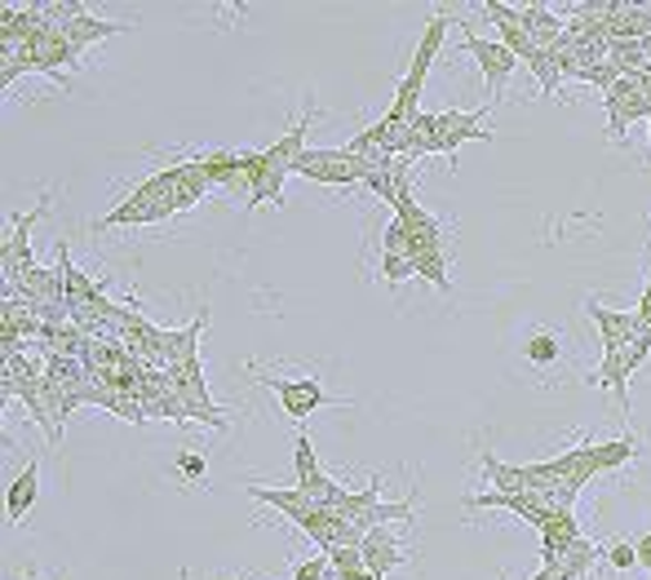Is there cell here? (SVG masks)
Listing matches in <instances>:
<instances>
[{
	"label": "cell",
	"instance_id": "cell-1",
	"mask_svg": "<svg viewBox=\"0 0 651 580\" xmlns=\"http://www.w3.org/2000/svg\"><path fill=\"white\" fill-rule=\"evenodd\" d=\"M178 200H173V164L151 173L147 182H138L107 217L94 222V230H129V226H151V222H169L178 217Z\"/></svg>",
	"mask_w": 651,
	"mask_h": 580
},
{
	"label": "cell",
	"instance_id": "cell-2",
	"mask_svg": "<svg viewBox=\"0 0 651 580\" xmlns=\"http://www.w3.org/2000/svg\"><path fill=\"white\" fill-rule=\"evenodd\" d=\"M452 23H457V19H452L448 10H435V14H430V23H426V32H421V41H417V54H413V63H408L404 80L395 85V103L386 107V116H395V120L413 125V116L421 111V107H417V98H421V89H426V76H430V67H435V58H439L444 36H448V28H452Z\"/></svg>",
	"mask_w": 651,
	"mask_h": 580
},
{
	"label": "cell",
	"instance_id": "cell-3",
	"mask_svg": "<svg viewBox=\"0 0 651 580\" xmlns=\"http://www.w3.org/2000/svg\"><path fill=\"white\" fill-rule=\"evenodd\" d=\"M297 178L319 182V186H364L369 169L346 151V147H306V155L292 164Z\"/></svg>",
	"mask_w": 651,
	"mask_h": 580
},
{
	"label": "cell",
	"instance_id": "cell-4",
	"mask_svg": "<svg viewBox=\"0 0 651 580\" xmlns=\"http://www.w3.org/2000/svg\"><path fill=\"white\" fill-rule=\"evenodd\" d=\"M50 213V191L41 195V204L32 213H14L10 217V235H6V248H0V270H6V288H14L23 275H32L41 261L32 253V226Z\"/></svg>",
	"mask_w": 651,
	"mask_h": 580
},
{
	"label": "cell",
	"instance_id": "cell-5",
	"mask_svg": "<svg viewBox=\"0 0 651 580\" xmlns=\"http://www.w3.org/2000/svg\"><path fill=\"white\" fill-rule=\"evenodd\" d=\"M452 28H461V36H466V54H474V63H479V72H483V80H488V89H492V107H501L505 85H510V72L519 67V58H514L501 41L479 36L470 19H457Z\"/></svg>",
	"mask_w": 651,
	"mask_h": 580
},
{
	"label": "cell",
	"instance_id": "cell-6",
	"mask_svg": "<svg viewBox=\"0 0 651 580\" xmlns=\"http://www.w3.org/2000/svg\"><path fill=\"white\" fill-rule=\"evenodd\" d=\"M602 107H607V138H611V142H625V129H629V125L651 120V98H647L642 76H620V80L602 94Z\"/></svg>",
	"mask_w": 651,
	"mask_h": 580
},
{
	"label": "cell",
	"instance_id": "cell-7",
	"mask_svg": "<svg viewBox=\"0 0 651 580\" xmlns=\"http://www.w3.org/2000/svg\"><path fill=\"white\" fill-rule=\"evenodd\" d=\"M292 487H301L306 496H314L319 509H329V505L342 496V487L319 470V461H314V443H310L306 430H297V439H292Z\"/></svg>",
	"mask_w": 651,
	"mask_h": 580
},
{
	"label": "cell",
	"instance_id": "cell-8",
	"mask_svg": "<svg viewBox=\"0 0 651 580\" xmlns=\"http://www.w3.org/2000/svg\"><path fill=\"white\" fill-rule=\"evenodd\" d=\"M270 390H275V399H279V412H284L288 421H297V426H301L310 412H319V408H351V399H333L314 377H301V382H270Z\"/></svg>",
	"mask_w": 651,
	"mask_h": 580
},
{
	"label": "cell",
	"instance_id": "cell-9",
	"mask_svg": "<svg viewBox=\"0 0 651 580\" xmlns=\"http://www.w3.org/2000/svg\"><path fill=\"white\" fill-rule=\"evenodd\" d=\"M492 107H479V111H435V155H457L461 142H492L497 133L483 129Z\"/></svg>",
	"mask_w": 651,
	"mask_h": 580
},
{
	"label": "cell",
	"instance_id": "cell-10",
	"mask_svg": "<svg viewBox=\"0 0 651 580\" xmlns=\"http://www.w3.org/2000/svg\"><path fill=\"white\" fill-rule=\"evenodd\" d=\"M479 14L497 28V41L523 63V54L527 50H536L532 45V36H527V28H523V10H514V6H501V0H483V6H479Z\"/></svg>",
	"mask_w": 651,
	"mask_h": 580
},
{
	"label": "cell",
	"instance_id": "cell-11",
	"mask_svg": "<svg viewBox=\"0 0 651 580\" xmlns=\"http://www.w3.org/2000/svg\"><path fill=\"white\" fill-rule=\"evenodd\" d=\"M58 266H63V279H67V311H72V315L107 298V279H98V283H94V279H89V275L72 261V248H67L63 239H58Z\"/></svg>",
	"mask_w": 651,
	"mask_h": 580
},
{
	"label": "cell",
	"instance_id": "cell-12",
	"mask_svg": "<svg viewBox=\"0 0 651 580\" xmlns=\"http://www.w3.org/2000/svg\"><path fill=\"white\" fill-rule=\"evenodd\" d=\"M360 549H364V567H369L373 576H382V580H386L395 567L408 562V549H404V540H399L391 527H373V531L364 536Z\"/></svg>",
	"mask_w": 651,
	"mask_h": 580
},
{
	"label": "cell",
	"instance_id": "cell-13",
	"mask_svg": "<svg viewBox=\"0 0 651 580\" xmlns=\"http://www.w3.org/2000/svg\"><path fill=\"white\" fill-rule=\"evenodd\" d=\"M314 116H319V103L310 98V103H306V116H301L297 125H288V129H284V133H279L270 147H262V155H266L270 164H284V169L292 173V164L306 155V129L314 125Z\"/></svg>",
	"mask_w": 651,
	"mask_h": 580
},
{
	"label": "cell",
	"instance_id": "cell-14",
	"mask_svg": "<svg viewBox=\"0 0 651 580\" xmlns=\"http://www.w3.org/2000/svg\"><path fill=\"white\" fill-rule=\"evenodd\" d=\"M248 496H253L257 505H270L275 514L292 518V523H301L306 514H319V501L306 496L301 487H257V483H248Z\"/></svg>",
	"mask_w": 651,
	"mask_h": 580
},
{
	"label": "cell",
	"instance_id": "cell-15",
	"mask_svg": "<svg viewBox=\"0 0 651 580\" xmlns=\"http://www.w3.org/2000/svg\"><path fill=\"white\" fill-rule=\"evenodd\" d=\"M585 311H589V320L598 324L602 351H620V346H629V337L638 333V315H633V311H607V307H598V302H585Z\"/></svg>",
	"mask_w": 651,
	"mask_h": 580
},
{
	"label": "cell",
	"instance_id": "cell-16",
	"mask_svg": "<svg viewBox=\"0 0 651 580\" xmlns=\"http://www.w3.org/2000/svg\"><path fill=\"white\" fill-rule=\"evenodd\" d=\"M536 531H541V567H545V562H554L567 545H576V540L585 536L572 509H563V514H545V523H541Z\"/></svg>",
	"mask_w": 651,
	"mask_h": 580
},
{
	"label": "cell",
	"instance_id": "cell-17",
	"mask_svg": "<svg viewBox=\"0 0 651 580\" xmlns=\"http://www.w3.org/2000/svg\"><path fill=\"white\" fill-rule=\"evenodd\" d=\"M580 452H585L594 474H611V470H620V465H629L638 457V439L620 434V439H607V443H580Z\"/></svg>",
	"mask_w": 651,
	"mask_h": 580
},
{
	"label": "cell",
	"instance_id": "cell-18",
	"mask_svg": "<svg viewBox=\"0 0 651 580\" xmlns=\"http://www.w3.org/2000/svg\"><path fill=\"white\" fill-rule=\"evenodd\" d=\"M36 492H41V461H28L19 470V479H10V492H6V514L10 523H28L32 505H36Z\"/></svg>",
	"mask_w": 651,
	"mask_h": 580
},
{
	"label": "cell",
	"instance_id": "cell-19",
	"mask_svg": "<svg viewBox=\"0 0 651 580\" xmlns=\"http://www.w3.org/2000/svg\"><path fill=\"white\" fill-rule=\"evenodd\" d=\"M602 554H607V545H594L589 536H580L576 545H567V549H563L554 562H545V567H549L558 580H580V576L594 571V562H598Z\"/></svg>",
	"mask_w": 651,
	"mask_h": 580
},
{
	"label": "cell",
	"instance_id": "cell-20",
	"mask_svg": "<svg viewBox=\"0 0 651 580\" xmlns=\"http://www.w3.org/2000/svg\"><path fill=\"white\" fill-rule=\"evenodd\" d=\"M204 329H209V307H204V311H200L186 329L164 333V368H169V373H173V368H182L186 359H195V355H200L195 346H200V333H204Z\"/></svg>",
	"mask_w": 651,
	"mask_h": 580
},
{
	"label": "cell",
	"instance_id": "cell-21",
	"mask_svg": "<svg viewBox=\"0 0 651 580\" xmlns=\"http://www.w3.org/2000/svg\"><path fill=\"white\" fill-rule=\"evenodd\" d=\"M585 382H589V386L611 390V395H616V404H620V417H625V426H629V373H625V364H620V351H602L598 373H589Z\"/></svg>",
	"mask_w": 651,
	"mask_h": 580
},
{
	"label": "cell",
	"instance_id": "cell-22",
	"mask_svg": "<svg viewBox=\"0 0 651 580\" xmlns=\"http://www.w3.org/2000/svg\"><path fill=\"white\" fill-rule=\"evenodd\" d=\"M523 28H527L532 45H541V50H554L567 36V23L549 6H523Z\"/></svg>",
	"mask_w": 651,
	"mask_h": 580
},
{
	"label": "cell",
	"instance_id": "cell-23",
	"mask_svg": "<svg viewBox=\"0 0 651 580\" xmlns=\"http://www.w3.org/2000/svg\"><path fill=\"white\" fill-rule=\"evenodd\" d=\"M483 474H488L492 492H510V496L536 492V487H532V479H527V465H505V461H497L492 452H483Z\"/></svg>",
	"mask_w": 651,
	"mask_h": 580
},
{
	"label": "cell",
	"instance_id": "cell-24",
	"mask_svg": "<svg viewBox=\"0 0 651 580\" xmlns=\"http://www.w3.org/2000/svg\"><path fill=\"white\" fill-rule=\"evenodd\" d=\"M413 270H417V279H430L444 298L452 293V279H448V248H439V244H421V253L413 257Z\"/></svg>",
	"mask_w": 651,
	"mask_h": 580
},
{
	"label": "cell",
	"instance_id": "cell-25",
	"mask_svg": "<svg viewBox=\"0 0 651 580\" xmlns=\"http://www.w3.org/2000/svg\"><path fill=\"white\" fill-rule=\"evenodd\" d=\"M200 164H204V178L222 191H231V182L239 178V151H204Z\"/></svg>",
	"mask_w": 651,
	"mask_h": 580
},
{
	"label": "cell",
	"instance_id": "cell-26",
	"mask_svg": "<svg viewBox=\"0 0 651 580\" xmlns=\"http://www.w3.org/2000/svg\"><path fill=\"white\" fill-rule=\"evenodd\" d=\"M523 67L541 80V94H558L563 76H558V63H554V54H549V50H541V45H536V50H527V54H523Z\"/></svg>",
	"mask_w": 651,
	"mask_h": 580
},
{
	"label": "cell",
	"instance_id": "cell-27",
	"mask_svg": "<svg viewBox=\"0 0 651 580\" xmlns=\"http://www.w3.org/2000/svg\"><path fill=\"white\" fill-rule=\"evenodd\" d=\"M523 355H527V359H532L536 368H549V364H558L563 346H558V337H554V333H536V337H527Z\"/></svg>",
	"mask_w": 651,
	"mask_h": 580
},
{
	"label": "cell",
	"instance_id": "cell-28",
	"mask_svg": "<svg viewBox=\"0 0 651 580\" xmlns=\"http://www.w3.org/2000/svg\"><path fill=\"white\" fill-rule=\"evenodd\" d=\"M647 355H651V333H647V329H638V333L629 337V346H620V364H625V373L633 377V373L647 364Z\"/></svg>",
	"mask_w": 651,
	"mask_h": 580
},
{
	"label": "cell",
	"instance_id": "cell-29",
	"mask_svg": "<svg viewBox=\"0 0 651 580\" xmlns=\"http://www.w3.org/2000/svg\"><path fill=\"white\" fill-rule=\"evenodd\" d=\"M417 270H413V257H404V253H382V279L391 283V288H399L404 279H413Z\"/></svg>",
	"mask_w": 651,
	"mask_h": 580
},
{
	"label": "cell",
	"instance_id": "cell-30",
	"mask_svg": "<svg viewBox=\"0 0 651 580\" xmlns=\"http://www.w3.org/2000/svg\"><path fill=\"white\" fill-rule=\"evenodd\" d=\"M329 562H333L338 576H346V571H364V549H360V545H338V549H329Z\"/></svg>",
	"mask_w": 651,
	"mask_h": 580
},
{
	"label": "cell",
	"instance_id": "cell-31",
	"mask_svg": "<svg viewBox=\"0 0 651 580\" xmlns=\"http://www.w3.org/2000/svg\"><path fill=\"white\" fill-rule=\"evenodd\" d=\"M607 562H611L616 571L638 567V549H633V540H611V545H607Z\"/></svg>",
	"mask_w": 651,
	"mask_h": 580
},
{
	"label": "cell",
	"instance_id": "cell-32",
	"mask_svg": "<svg viewBox=\"0 0 651 580\" xmlns=\"http://www.w3.org/2000/svg\"><path fill=\"white\" fill-rule=\"evenodd\" d=\"M178 470H182V474L195 483V479H204V457H195V452H182V457H178Z\"/></svg>",
	"mask_w": 651,
	"mask_h": 580
},
{
	"label": "cell",
	"instance_id": "cell-33",
	"mask_svg": "<svg viewBox=\"0 0 651 580\" xmlns=\"http://www.w3.org/2000/svg\"><path fill=\"white\" fill-rule=\"evenodd\" d=\"M633 315H638V329H647V333H651V279H647V288H642V298H638Z\"/></svg>",
	"mask_w": 651,
	"mask_h": 580
},
{
	"label": "cell",
	"instance_id": "cell-34",
	"mask_svg": "<svg viewBox=\"0 0 651 580\" xmlns=\"http://www.w3.org/2000/svg\"><path fill=\"white\" fill-rule=\"evenodd\" d=\"M633 549H638V562L651 571V531H642V536H633Z\"/></svg>",
	"mask_w": 651,
	"mask_h": 580
},
{
	"label": "cell",
	"instance_id": "cell-35",
	"mask_svg": "<svg viewBox=\"0 0 651 580\" xmlns=\"http://www.w3.org/2000/svg\"><path fill=\"white\" fill-rule=\"evenodd\" d=\"M532 580H558V576H554V571H549V567H541V571H536V576H532Z\"/></svg>",
	"mask_w": 651,
	"mask_h": 580
}]
</instances>
